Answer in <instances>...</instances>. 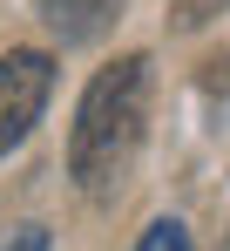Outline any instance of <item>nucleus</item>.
Masks as SVG:
<instances>
[{
    "label": "nucleus",
    "instance_id": "obj_1",
    "mask_svg": "<svg viewBox=\"0 0 230 251\" xmlns=\"http://www.w3.org/2000/svg\"><path fill=\"white\" fill-rule=\"evenodd\" d=\"M142 123H149V61L142 54H115L81 88L75 129H68V176L88 197H115L122 190V176L136 163V150H142Z\"/></svg>",
    "mask_w": 230,
    "mask_h": 251
},
{
    "label": "nucleus",
    "instance_id": "obj_2",
    "mask_svg": "<svg viewBox=\"0 0 230 251\" xmlns=\"http://www.w3.org/2000/svg\"><path fill=\"white\" fill-rule=\"evenodd\" d=\"M47 95H54V61H47L41 48H14V54H0V156L21 150V143L34 136Z\"/></svg>",
    "mask_w": 230,
    "mask_h": 251
},
{
    "label": "nucleus",
    "instance_id": "obj_3",
    "mask_svg": "<svg viewBox=\"0 0 230 251\" xmlns=\"http://www.w3.org/2000/svg\"><path fill=\"white\" fill-rule=\"evenodd\" d=\"M115 14H122V0H41L47 34H54V41H68V48L102 41V34L115 27Z\"/></svg>",
    "mask_w": 230,
    "mask_h": 251
},
{
    "label": "nucleus",
    "instance_id": "obj_4",
    "mask_svg": "<svg viewBox=\"0 0 230 251\" xmlns=\"http://www.w3.org/2000/svg\"><path fill=\"white\" fill-rule=\"evenodd\" d=\"M136 251H190V231L176 224V217H156L149 231H142V245Z\"/></svg>",
    "mask_w": 230,
    "mask_h": 251
},
{
    "label": "nucleus",
    "instance_id": "obj_5",
    "mask_svg": "<svg viewBox=\"0 0 230 251\" xmlns=\"http://www.w3.org/2000/svg\"><path fill=\"white\" fill-rule=\"evenodd\" d=\"M217 7H224V0H176V27H203Z\"/></svg>",
    "mask_w": 230,
    "mask_h": 251
},
{
    "label": "nucleus",
    "instance_id": "obj_6",
    "mask_svg": "<svg viewBox=\"0 0 230 251\" xmlns=\"http://www.w3.org/2000/svg\"><path fill=\"white\" fill-rule=\"evenodd\" d=\"M7 251H47V224H21V231L7 238Z\"/></svg>",
    "mask_w": 230,
    "mask_h": 251
},
{
    "label": "nucleus",
    "instance_id": "obj_7",
    "mask_svg": "<svg viewBox=\"0 0 230 251\" xmlns=\"http://www.w3.org/2000/svg\"><path fill=\"white\" fill-rule=\"evenodd\" d=\"M203 88H210V95H230V48L210 61V68H203Z\"/></svg>",
    "mask_w": 230,
    "mask_h": 251
}]
</instances>
